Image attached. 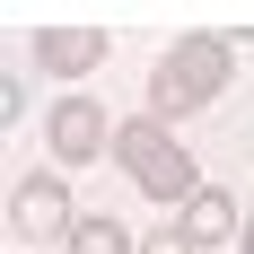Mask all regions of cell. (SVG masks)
Wrapping results in <instances>:
<instances>
[{"label": "cell", "mask_w": 254, "mask_h": 254, "mask_svg": "<svg viewBox=\"0 0 254 254\" xmlns=\"http://www.w3.org/2000/svg\"><path fill=\"white\" fill-rule=\"evenodd\" d=\"M114 167L131 176V193H149V202H193L202 193V167H193V149L176 140V123H158V114H131V123H114Z\"/></svg>", "instance_id": "obj_2"}, {"label": "cell", "mask_w": 254, "mask_h": 254, "mask_svg": "<svg viewBox=\"0 0 254 254\" xmlns=\"http://www.w3.org/2000/svg\"><path fill=\"white\" fill-rule=\"evenodd\" d=\"M26 53L44 62V79H88V70H97L114 44H105V26H44Z\"/></svg>", "instance_id": "obj_5"}, {"label": "cell", "mask_w": 254, "mask_h": 254, "mask_svg": "<svg viewBox=\"0 0 254 254\" xmlns=\"http://www.w3.org/2000/svg\"><path fill=\"white\" fill-rule=\"evenodd\" d=\"M237 254H254V210H246V237H237Z\"/></svg>", "instance_id": "obj_10"}, {"label": "cell", "mask_w": 254, "mask_h": 254, "mask_svg": "<svg viewBox=\"0 0 254 254\" xmlns=\"http://www.w3.org/2000/svg\"><path fill=\"white\" fill-rule=\"evenodd\" d=\"M237 53H246L237 35H184V44H167V53H158V70H149V114H158V123L202 114V105L228 88Z\"/></svg>", "instance_id": "obj_1"}, {"label": "cell", "mask_w": 254, "mask_h": 254, "mask_svg": "<svg viewBox=\"0 0 254 254\" xmlns=\"http://www.w3.org/2000/svg\"><path fill=\"white\" fill-rule=\"evenodd\" d=\"M44 149H53V167H88V158L114 149V114L97 97H62L44 114Z\"/></svg>", "instance_id": "obj_4"}, {"label": "cell", "mask_w": 254, "mask_h": 254, "mask_svg": "<svg viewBox=\"0 0 254 254\" xmlns=\"http://www.w3.org/2000/svg\"><path fill=\"white\" fill-rule=\"evenodd\" d=\"M62 254H140V237H131L123 219H88V210H79V228H70Z\"/></svg>", "instance_id": "obj_7"}, {"label": "cell", "mask_w": 254, "mask_h": 254, "mask_svg": "<svg viewBox=\"0 0 254 254\" xmlns=\"http://www.w3.org/2000/svg\"><path fill=\"white\" fill-rule=\"evenodd\" d=\"M140 254H202V246H193L184 228H149V237H140Z\"/></svg>", "instance_id": "obj_9"}, {"label": "cell", "mask_w": 254, "mask_h": 254, "mask_svg": "<svg viewBox=\"0 0 254 254\" xmlns=\"http://www.w3.org/2000/svg\"><path fill=\"white\" fill-rule=\"evenodd\" d=\"M0 123H26V70L9 62V88H0Z\"/></svg>", "instance_id": "obj_8"}, {"label": "cell", "mask_w": 254, "mask_h": 254, "mask_svg": "<svg viewBox=\"0 0 254 254\" xmlns=\"http://www.w3.org/2000/svg\"><path fill=\"white\" fill-rule=\"evenodd\" d=\"M9 228H18L26 246H70V228H79L70 176H62V167H26V176L9 184Z\"/></svg>", "instance_id": "obj_3"}, {"label": "cell", "mask_w": 254, "mask_h": 254, "mask_svg": "<svg viewBox=\"0 0 254 254\" xmlns=\"http://www.w3.org/2000/svg\"><path fill=\"white\" fill-rule=\"evenodd\" d=\"M193 246H237L246 237V210H237V193H219V184H202L193 202H184V219H176Z\"/></svg>", "instance_id": "obj_6"}]
</instances>
